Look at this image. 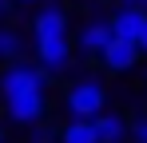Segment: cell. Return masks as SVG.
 Masks as SVG:
<instances>
[{"instance_id":"5bb4252c","label":"cell","mask_w":147,"mask_h":143,"mask_svg":"<svg viewBox=\"0 0 147 143\" xmlns=\"http://www.w3.org/2000/svg\"><path fill=\"white\" fill-rule=\"evenodd\" d=\"M0 143H4V131H0Z\"/></svg>"},{"instance_id":"4fadbf2b","label":"cell","mask_w":147,"mask_h":143,"mask_svg":"<svg viewBox=\"0 0 147 143\" xmlns=\"http://www.w3.org/2000/svg\"><path fill=\"white\" fill-rule=\"evenodd\" d=\"M123 4H135V8H147V0H123Z\"/></svg>"},{"instance_id":"5b68a950","label":"cell","mask_w":147,"mask_h":143,"mask_svg":"<svg viewBox=\"0 0 147 143\" xmlns=\"http://www.w3.org/2000/svg\"><path fill=\"white\" fill-rule=\"evenodd\" d=\"M36 56H40V68L48 72H64L72 64V44H68V36L64 40H44V44H36Z\"/></svg>"},{"instance_id":"6da1fadb","label":"cell","mask_w":147,"mask_h":143,"mask_svg":"<svg viewBox=\"0 0 147 143\" xmlns=\"http://www.w3.org/2000/svg\"><path fill=\"white\" fill-rule=\"evenodd\" d=\"M64 107L72 111V119H92V123H96V119L103 115V107H107V92H103L99 80H80V84L68 88Z\"/></svg>"},{"instance_id":"30bf717a","label":"cell","mask_w":147,"mask_h":143,"mask_svg":"<svg viewBox=\"0 0 147 143\" xmlns=\"http://www.w3.org/2000/svg\"><path fill=\"white\" fill-rule=\"evenodd\" d=\"M131 135H135V143H147V115H143V119H135Z\"/></svg>"},{"instance_id":"7c38bea8","label":"cell","mask_w":147,"mask_h":143,"mask_svg":"<svg viewBox=\"0 0 147 143\" xmlns=\"http://www.w3.org/2000/svg\"><path fill=\"white\" fill-rule=\"evenodd\" d=\"M12 4H16V0H0V16H8V12H12Z\"/></svg>"},{"instance_id":"277c9868","label":"cell","mask_w":147,"mask_h":143,"mask_svg":"<svg viewBox=\"0 0 147 143\" xmlns=\"http://www.w3.org/2000/svg\"><path fill=\"white\" fill-rule=\"evenodd\" d=\"M139 56H143V52H139L135 40H111V48H107L99 60H103L107 72H131L135 64H139Z\"/></svg>"},{"instance_id":"9c48e42d","label":"cell","mask_w":147,"mask_h":143,"mask_svg":"<svg viewBox=\"0 0 147 143\" xmlns=\"http://www.w3.org/2000/svg\"><path fill=\"white\" fill-rule=\"evenodd\" d=\"M20 48H24L20 32L8 28V24H0V60H4V64H16V60H20Z\"/></svg>"},{"instance_id":"8992f818","label":"cell","mask_w":147,"mask_h":143,"mask_svg":"<svg viewBox=\"0 0 147 143\" xmlns=\"http://www.w3.org/2000/svg\"><path fill=\"white\" fill-rule=\"evenodd\" d=\"M139 24H143V8L123 4V8H115V16H111V32H115V40H135L139 36Z\"/></svg>"},{"instance_id":"8fae6325","label":"cell","mask_w":147,"mask_h":143,"mask_svg":"<svg viewBox=\"0 0 147 143\" xmlns=\"http://www.w3.org/2000/svg\"><path fill=\"white\" fill-rule=\"evenodd\" d=\"M135 44H139V52H147V12H143V24H139V36H135Z\"/></svg>"},{"instance_id":"7a4b0ae2","label":"cell","mask_w":147,"mask_h":143,"mask_svg":"<svg viewBox=\"0 0 147 143\" xmlns=\"http://www.w3.org/2000/svg\"><path fill=\"white\" fill-rule=\"evenodd\" d=\"M32 36H36V44H44V40H64V36H68V12H64L60 4L40 8V16L32 20Z\"/></svg>"},{"instance_id":"3957f363","label":"cell","mask_w":147,"mask_h":143,"mask_svg":"<svg viewBox=\"0 0 147 143\" xmlns=\"http://www.w3.org/2000/svg\"><path fill=\"white\" fill-rule=\"evenodd\" d=\"M115 40V32H111V20H96V24H84V32H80V52L84 56H103L107 48Z\"/></svg>"},{"instance_id":"ba28073f","label":"cell","mask_w":147,"mask_h":143,"mask_svg":"<svg viewBox=\"0 0 147 143\" xmlns=\"http://www.w3.org/2000/svg\"><path fill=\"white\" fill-rule=\"evenodd\" d=\"M96 135H99V143H123L127 123H123L119 115H99L96 119Z\"/></svg>"},{"instance_id":"52a82bcc","label":"cell","mask_w":147,"mask_h":143,"mask_svg":"<svg viewBox=\"0 0 147 143\" xmlns=\"http://www.w3.org/2000/svg\"><path fill=\"white\" fill-rule=\"evenodd\" d=\"M60 143H99L96 123H92V119H72V123L60 131Z\"/></svg>"}]
</instances>
